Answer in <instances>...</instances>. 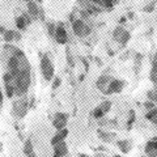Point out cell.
<instances>
[{"mask_svg":"<svg viewBox=\"0 0 157 157\" xmlns=\"http://www.w3.org/2000/svg\"><path fill=\"white\" fill-rule=\"evenodd\" d=\"M68 136V130L67 128H63V130H59L55 135L52 136V139H51V145L54 147V145H56L58 143H60V141H63V140H66V137Z\"/></svg>","mask_w":157,"mask_h":157,"instance_id":"12","label":"cell"},{"mask_svg":"<svg viewBox=\"0 0 157 157\" xmlns=\"http://www.w3.org/2000/svg\"><path fill=\"white\" fill-rule=\"evenodd\" d=\"M25 2H29V0H25Z\"/></svg>","mask_w":157,"mask_h":157,"instance_id":"33","label":"cell"},{"mask_svg":"<svg viewBox=\"0 0 157 157\" xmlns=\"http://www.w3.org/2000/svg\"><path fill=\"white\" fill-rule=\"evenodd\" d=\"M113 37H114V39L117 42L122 43V45H126V43L130 41L131 34H130V32H127V30H124L123 28L119 26V28H117L114 30V33H113Z\"/></svg>","mask_w":157,"mask_h":157,"instance_id":"7","label":"cell"},{"mask_svg":"<svg viewBox=\"0 0 157 157\" xmlns=\"http://www.w3.org/2000/svg\"><path fill=\"white\" fill-rule=\"evenodd\" d=\"M6 30H7L6 28H3V25H0V34H2V36H3V33L6 32Z\"/></svg>","mask_w":157,"mask_h":157,"instance_id":"27","label":"cell"},{"mask_svg":"<svg viewBox=\"0 0 157 157\" xmlns=\"http://www.w3.org/2000/svg\"><path fill=\"white\" fill-rule=\"evenodd\" d=\"M41 72L42 76L46 81H51L55 75V67H54V63L51 60V58L48 54H45L41 58Z\"/></svg>","mask_w":157,"mask_h":157,"instance_id":"1","label":"cell"},{"mask_svg":"<svg viewBox=\"0 0 157 157\" xmlns=\"http://www.w3.org/2000/svg\"><path fill=\"white\" fill-rule=\"evenodd\" d=\"M3 38L7 43H12L14 41H20L21 39V34L18 30H12V29H8L3 33Z\"/></svg>","mask_w":157,"mask_h":157,"instance_id":"10","label":"cell"},{"mask_svg":"<svg viewBox=\"0 0 157 157\" xmlns=\"http://www.w3.org/2000/svg\"><path fill=\"white\" fill-rule=\"evenodd\" d=\"M144 106H145V107H147V109H148V110H151V109H153V107H155V105H153V102H152V101L145 102V104H144Z\"/></svg>","mask_w":157,"mask_h":157,"instance_id":"24","label":"cell"},{"mask_svg":"<svg viewBox=\"0 0 157 157\" xmlns=\"http://www.w3.org/2000/svg\"><path fill=\"white\" fill-rule=\"evenodd\" d=\"M98 137H100L101 140H104V141H109L110 140V136H107L105 134V131H102V130H98Z\"/></svg>","mask_w":157,"mask_h":157,"instance_id":"20","label":"cell"},{"mask_svg":"<svg viewBox=\"0 0 157 157\" xmlns=\"http://www.w3.org/2000/svg\"><path fill=\"white\" fill-rule=\"evenodd\" d=\"M117 145L119 147V149L123 152V153H128V152L131 151L132 148V141L130 140H121V141H118Z\"/></svg>","mask_w":157,"mask_h":157,"instance_id":"15","label":"cell"},{"mask_svg":"<svg viewBox=\"0 0 157 157\" xmlns=\"http://www.w3.org/2000/svg\"><path fill=\"white\" fill-rule=\"evenodd\" d=\"M24 153H25L26 157H34V148H33V144L30 140H26L25 144H24Z\"/></svg>","mask_w":157,"mask_h":157,"instance_id":"16","label":"cell"},{"mask_svg":"<svg viewBox=\"0 0 157 157\" xmlns=\"http://www.w3.org/2000/svg\"><path fill=\"white\" fill-rule=\"evenodd\" d=\"M32 21H33V17L30 16V14L22 13V14H20V16L16 17V20H14V25H16V29L18 32H24L30 26Z\"/></svg>","mask_w":157,"mask_h":157,"instance_id":"3","label":"cell"},{"mask_svg":"<svg viewBox=\"0 0 157 157\" xmlns=\"http://www.w3.org/2000/svg\"><path fill=\"white\" fill-rule=\"evenodd\" d=\"M114 157H121V156H119V155H117V156H114Z\"/></svg>","mask_w":157,"mask_h":157,"instance_id":"30","label":"cell"},{"mask_svg":"<svg viewBox=\"0 0 157 157\" xmlns=\"http://www.w3.org/2000/svg\"><path fill=\"white\" fill-rule=\"evenodd\" d=\"M67 63L70 64V67H75V62H73V58L70 51H67Z\"/></svg>","mask_w":157,"mask_h":157,"instance_id":"23","label":"cell"},{"mask_svg":"<svg viewBox=\"0 0 157 157\" xmlns=\"http://www.w3.org/2000/svg\"><path fill=\"white\" fill-rule=\"evenodd\" d=\"M148 156H149V157H157V151H155V152H152V153H149Z\"/></svg>","mask_w":157,"mask_h":157,"instance_id":"28","label":"cell"},{"mask_svg":"<svg viewBox=\"0 0 157 157\" xmlns=\"http://www.w3.org/2000/svg\"><path fill=\"white\" fill-rule=\"evenodd\" d=\"M60 84H62V78H60V77H56V78H54V82H52L51 88H52L54 90H55L56 88H58L59 85H60Z\"/></svg>","mask_w":157,"mask_h":157,"instance_id":"22","label":"cell"},{"mask_svg":"<svg viewBox=\"0 0 157 157\" xmlns=\"http://www.w3.org/2000/svg\"><path fill=\"white\" fill-rule=\"evenodd\" d=\"M3 101H4V96H3V90L0 89V105H3Z\"/></svg>","mask_w":157,"mask_h":157,"instance_id":"26","label":"cell"},{"mask_svg":"<svg viewBox=\"0 0 157 157\" xmlns=\"http://www.w3.org/2000/svg\"><path fill=\"white\" fill-rule=\"evenodd\" d=\"M109 82H110V77L106 75H102L98 77V80H97V88L104 92L106 89V85H109Z\"/></svg>","mask_w":157,"mask_h":157,"instance_id":"14","label":"cell"},{"mask_svg":"<svg viewBox=\"0 0 157 157\" xmlns=\"http://www.w3.org/2000/svg\"><path fill=\"white\" fill-rule=\"evenodd\" d=\"M67 122H68V115L64 114V113H56L55 117L52 119V126L59 131L63 130L67 127Z\"/></svg>","mask_w":157,"mask_h":157,"instance_id":"9","label":"cell"},{"mask_svg":"<svg viewBox=\"0 0 157 157\" xmlns=\"http://www.w3.org/2000/svg\"><path fill=\"white\" fill-rule=\"evenodd\" d=\"M147 119L151 121L153 124L157 126V107H153V109H151L148 113H147Z\"/></svg>","mask_w":157,"mask_h":157,"instance_id":"17","label":"cell"},{"mask_svg":"<svg viewBox=\"0 0 157 157\" xmlns=\"http://www.w3.org/2000/svg\"><path fill=\"white\" fill-rule=\"evenodd\" d=\"M72 30L73 33H75V36L77 37H86V36H89L90 32H92V29L89 25H86V24L82 21V20H75V21L72 22Z\"/></svg>","mask_w":157,"mask_h":157,"instance_id":"2","label":"cell"},{"mask_svg":"<svg viewBox=\"0 0 157 157\" xmlns=\"http://www.w3.org/2000/svg\"><path fill=\"white\" fill-rule=\"evenodd\" d=\"M101 7H105L106 9H113L114 7V3H113V0H101Z\"/></svg>","mask_w":157,"mask_h":157,"instance_id":"19","label":"cell"},{"mask_svg":"<svg viewBox=\"0 0 157 157\" xmlns=\"http://www.w3.org/2000/svg\"><path fill=\"white\" fill-rule=\"evenodd\" d=\"M147 7H148V8H144V11H145V12H151V11H153V9H155V6H153V4H149V6H147Z\"/></svg>","mask_w":157,"mask_h":157,"instance_id":"25","label":"cell"},{"mask_svg":"<svg viewBox=\"0 0 157 157\" xmlns=\"http://www.w3.org/2000/svg\"><path fill=\"white\" fill-rule=\"evenodd\" d=\"M156 58H157V52H156Z\"/></svg>","mask_w":157,"mask_h":157,"instance_id":"32","label":"cell"},{"mask_svg":"<svg viewBox=\"0 0 157 157\" xmlns=\"http://www.w3.org/2000/svg\"><path fill=\"white\" fill-rule=\"evenodd\" d=\"M126 85V82L123 80H119V78H114L109 82V85L106 86V89L104 90L105 94H113V93H121L123 90V88Z\"/></svg>","mask_w":157,"mask_h":157,"instance_id":"6","label":"cell"},{"mask_svg":"<svg viewBox=\"0 0 157 157\" xmlns=\"http://www.w3.org/2000/svg\"><path fill=\"white\" fill-rule=\"evenodd\" d=\"M54 38L59 45H66L68 42V34L64 28V24L63 22H58L55 25V33H54Z\"/></svg>","mask_w":157,"mask_h":157,"instance_id":"4","label":"cell"},{"mask_svg":"<svg viewBox=\"0 0 157 157\" xmlns=\"http://www.w3.org/2000/svg\"><path fill=\"white\" fill-rule=\"evenodd\" d=\"M111 109V102L110 101H104L101 105H98L94 110H93V117L96 119H101L104 115H106Z\"/></svg>","mask_w":157,"mask_h":157,"instance_id":"8","label":"cell"},{"mask_svg":"<svg viewBox=\"0 0 157 157\" xmlns=\"http://www.w3.org/2000/svg\"><path fill=\"white\" fill-rule=\"evenodd\" d=\"M155 140H157V136H156V137H155Z\"/></svg>","mask_w":157,"mask_h":157,"instance_id":"31","label":"cell"},{"mask_svg":"<svg viewBox=\"0 0 157 157\" xmlns=\"http://www.w3.org/2000/svg\"><path fill=\"white\" fill-rule=\"evenodd\" d=\"M28 13L30 14L33 18H37L39 16H42V13L39 12L38 6L34 2H32V0H29V2H28Z\"/></svg>","mask_w":157,"mask_h":157,"instance_id":"13","label":"cell"},{"mask_svg":"<svg viewBox=\"0 0 157 157\" xmlns=\"http://www.w3.org/2000/svg\"><path fill=\"white\" fill-rule=\"evenodd\" d=\"M18 98L20 100L13 104V111H14V115H17L18 118H22L26 114V110H28V98H25V96H21Z\"/></svg>","mask_w":157,"mask_h":157,"instance_id":"5","label":"cell"},{"mask_svg":"<svg viewBox=\"0 0 157 157\" xmlns=\"http://www.w3.org/2000/svg\"><path fill=\"white\" fill-rule=\"evenodd\" d=\"M135 118H136L135 111H134V110H131V111H130V115H128V121H127V128H128V130L132 127V124H134Z\"/></svg>","mask_w":157,"mask_h":157,"instance_id":"18","label":"cell"},{"mask_svg":"<svg viewBox=\"0 0 157 157\" xmlns=\"http://www.w3.org/2000/svg\"><path fill=\"white\" fill-rule=\"evenodd\" d=\"M78 157H89V156H86V155H84V153H80V155H78Z\"/></svg>","mask_w":157,"mask_h":157,"instance_id":"29","label":"cell"},{"mask_svg":"<svg viewBox=\"0 0 157 157\" xmlns=\"http://www.w3.org/2000/svg\"><path fill=\"white\" fill-rule=\"evenodd\" d=\"M68 153V147L64 140L54 145V156L52 157H64Z\"/></svg>","mask_w":157,"mask_h":157,"instance_id":"11","label":"cell"},{"mask_svg":"<svg viewBox=\"0 0 157 157\" xmlns=\"http://www.w3.org/2000/svg\"><path fill=\"white\" fill-rule=\"evenodd\" d=\"M55 25H56V24H54V22H48L47 24L48 33H50V36H52V37H54V33H55Z\"/></svg>","mask_w":157,"mask_h":157,"instance_id":"21","label":"cell"}]
</instances>
